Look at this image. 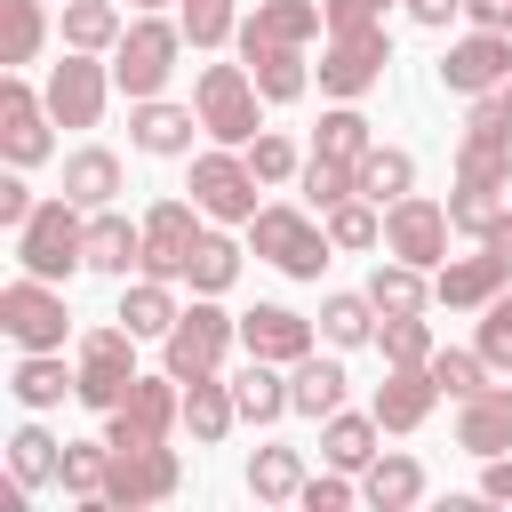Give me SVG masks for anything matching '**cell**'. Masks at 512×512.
Listing matches in <instances>:
<instances>
[{
	"mask_svg": "<svg viewBox=\"0 0 512 512\" xmlns=\"http://www.w3.org/2000/svg\"><path fill=\"white\" fill-rule=\"evenodd\" d=\"M16 264L40 272V280H64V272L88 264V224H80V200H72V192L40 200V208L16 224Z\"/></svg>",
	"mask_w": 512,
	"mask_h": 512,
	"instance_id": "obj_1",
	"label": "cell"
},
{
	"mask_svg": "<svg viewBox=\"0 0 512 512\" xmlns=\"http://www.w3.org/2000/svg\"><path fill=\"white\" fill-rule=\"evenodd\" d=\"M176 56H184V24H168V16H152V8H144V16L120 32V48H112V88H120L128 104H144V96H160V88H168Z\"/></svg>",
	"mask_w": 512,
	"mask_h": 512,
	"instance_id": "obj_2",
	"label": "cell"
},
{
	"mask_svg": "<svg viewBox=\"0 0 512 512\" xmlns=\"http://www.w3.org/2000/svg\"><path fill=\"white\" fill-rule=\"evenodd\" d=\"M256 104H264V88L248 80V64H200L192 112H200V128H208L216 144H256V136H264Z\"/></svg>",
	"mask_w": 512,
	"mask_h": 512,
	"instance_id": "obj_3",
	"label": "cell"
},
{
	"mask_svg": "<svg viewBox=\"0 0 512 512\" xmlns=\"http://www.w3.org/2000/svg\"><path fill=\"white\" fill-rule=\"evenodd\" d=\"M248 240H256V256L264 264H280L288 280H320L328 272V224H312L304 208H256L248 216Z\"/></svg>",
	"mask_w": 512,
	"mask_h": 512,
	"instance_id": "obj_4",
	"label": "cell"
},
{
	"mask_svg": "<svg viewBox=\"0 0 512 512\" xmlns=\"http://www.w3.org/2000/svg\"><path fill=\"white\" fill-rule=\"evenodd\" d=\"M136 392V328L128 320H112V328H88L80 336V408H96V416H112L120 400Z\"/></svg>",
	"mask_w": 512,
	"mask_h": 512,
	"instance_id": "obj_5",
	"label": "cell"
},
{
	"mask_svg": "<svg viewBox=\"0 0 512 512\" xmlns=\"http://www.w3.org/2000/svg\"><path fill=\"white\" fill-rule=\"evenodd\" d=\"M64 296H56V280H40V272H16L8 288H0V328L16 336V352H64Z\"/></svg>",
	"mask_w": 512,
	"mask_h": 512,
	"instance_id": "obj_6",
	"label": "cell"
},
{
	"mask_svg": "<svg viewBox=\"0 0 512 512\" xmlns=\"http://www.w3.org/2000/svg\"><path fill=\"white\" fill-rule=\"evenodd\" d=\"M232 336H240V320L232 312H216V296H200V304H184L176 312V328L160 336L168 344V376H216L224 368V352H232Z\"/></svg>",
	"mask_w": 512,
	"mask_h": 512,
	"instance_id": "obj_7",
	"label": "cell"
},
{
	"mask_svg": "<svg viewBox=\"0 0 512 512\" xmlns=\"http://www.w3.org/2000/svg\"><path fill=\"white\" fill-rule=\"evenodd\" d=\"M184 488V464L168 440H136V448H112V472H104V504L112 512H136V504H160Z\"/></svg>",
	"mask_w": 512,
	"mask_h": 512,
	"instance_id": "obj_8",
	"label": "cell"
},
{
	"mask_svg": "<svg viewBox=\"0 0 512 512\" xmlns=\"http://www.w3.org/2000/svg\"><path fill=\"white\" fill-rule=\"evenodd\" d=\"M456 184H488V192L512 184V112H504V96L472 104L464 144H456Z\"/></svg>",
	"mask_w": 512,
	"mask_h": 512,
	"instance_id": "obj_9",
	"label": "cell"
},
{
	"mask_svg": "<svg viewBox=\"0 0 512 512\" xmlns=\"http://www.w3.org/2000/svg\"><path fill=\"white\" fill-rule=\"evenodd\" d=\"M384 64H392V32H384V24H360V32H328V56H320V88H328L336 104H352V96H368V88L384 80Z\"/></svg>",
	"mask_w": 512,
	"mask_h": 512,
	"instance_id": "obj_10",
	"label": "cell"
},
{
	"mask_svg": "<svg viewBox=\"0 0 512 512\" xmlns=\"http://www.w3.org/2000/svg\"><path fill=\"white\" fill-rule=\"evenodd\" d=\"M448 208L440 200H424V192H408V200H392L384 208V256H400V264H424V272H440L448 264Z\"/></svg>",
	"mask_w": 512,
	"mask_h": 512,
	"instance_id": "obj_11",
	"label": "cell"
},
{
	"mask_svg": "<svg viewBox=\"0 0 512 512\" xmlns=\"http://www.w3.org/2000/svg\"><path fill=\"white\" fill-rule=\"evenodd\" d=\"M184 424V376H136V392L112 408L104 440L112 448H136V440H168Z\"/></svg>",
	"mask_w": 512,
	"mask_h": 512,
	"instance_id": "obj_12",
	"label": "cell"
},
{
	"mask_svg": "<svg viewBox=\"0 0 512 512\" xmlns=\"http://www.w3.org/2000/svg\"><path fill=\"white\" fill-rule=\"evenodd\" d=\"M192 200L216 224H248L256 216V168H248V152H200L192 160Z\"/></svg>",
	"mask_w": 512,
	"mask_h": 512,
	"instance_id": "obj_13",
	"label": "cell"
},
{
	"mask_svg": "<svg viewBox=\"0 0 512 512\" xmlns=\"http://www.w3.org/2000/svg\"><path fill=\"white\" fill-rule=\"evenodd\" d=\"M200 248V200H152L144 216V272L152 280H184Z\"/></svg>",
	"mask_w": 512,
	"mask_h": 512,
	"instance_id": "obj_14",
	"label": "cell"
},
{
	"mask_svg": "<svg viewBox=\"0 0 512 512\" xmlns=\"http://www.w3.org/2000/svg\"><path fill=\"white\" fill-rule=\"evenodd\" d=\"M440 80L456 88V96H496L504 80H512V32H464L448 56H440Z\"/></svg>",
	"mask_w": 512,
	"mask_h": 512,
	"instance_id": "obj_15",
	"label": "cell"
},
{
	"mask_svg": "<svg viewBox=\"0 0 512 512\" xmlns=\"http://www.w3.org/2000/svg\"><path fill=\"white\" fill-rule=\"evenodd\" d=\"M48 112H56V128H96L104 120V64L88 48H72L48 72Z\"/></svg>",
	"mask_w": 512,
	"mask_h": 512,
	"instance_id": "obj_16",
	"label": "cell"
},
{
	"mask_svg": "<svg viewBox=\"0 0 512 512\" xmlns=\"http://www.w3.org/2000/svg\"><path fill=\"white\" fill-rule=\"evenodd\" d=\"M48 96H32L24 80H0V152H8V168H32V160H48Z\"/></svg>",
	"mask_w": 512,
	"mask_h": 512,
	"instance_id": "obj_17",
	"label": "cell"
},
{
	"mask_svg": "<svg viewBox=\"0 0 512 512\" xmlns=\"http://www.w3.org/2000/svg\"><path fill=\"white\" fill-rule=\"evenodd\" d=\"M512 288V256H496V248H480V256H456V264H440L432 272V296L448 304V312H480L488 296H504Z\"/></svg>",
	"mask_w": 512,
	"mask_h": 512,
	"instance_id": "obj_18",
	"label": "cell"
},
{
	"mask_svg": "<svg viewBox=\"0 0 512 512\" xmlns=\"http://www.w3.org/2000/svg\"><path fill=\"white\" fill-rule=\"evenodd\" d=\"M192 128H200V112H192V104H168V96H144V104L128 112V144L152 152V160L192 152Z\"/></svg>",
	"mask_w": 512,
	"mask_h": 512,
	"instance_id": "obj_19",
	"label": "cell"
},
{
	"mask_svg": "<svg viewBox=\"0 0 512 512\" xmlns=\"http://www.w3.org/2000/svg\"><path fill=\"white\" fill-rule=\"evenodd\" d=\"M240 344L256 352V360H304L312 352V320L304 312H288V304H256V312H240Z\"/></svg>",
	"mask_w": 512,
	"mask_h": 512,
	"instance_id": "obj_20",
	"label": "cell"
},
{
	"mask_svg": "<svg viewBox=\"0 0 512 512\" xmlns=\"http://www.w3.org/2000/svg\"><path fill=\"white\" fill-rule=\"evenodd\" d=\"M456 448H472V456L512 448V384H488V392L456 400Z\"/></svg>",
	"mask_w": 512,
	"mask_h": 512,
	"instance_id": "obj_21",
	"label": "cell"
},
{
	"mask_svg": "<svg viewBox=\"0 0 512 512\" xmlns=\"http://www.w3.org/2000/svg\"><path fill=\"white\" fill-rule=\"evenodd\" d=\"M432 400H440L432 360H424V368H392V376L376 384V424H384V432H416V424L432 416Z\"/></svg>",
	"mask_w": 512,
	"mask_h": 512,
	"instance_id": "obj_22",
	"label": "cell"
},
{
	"mask_svg": "<svg viewBox=\"0 0 512 512\" xmlns=\"http://www.w3.org/2000/svg\"><path fill=\"white\" fill-rule=\"evenodd\" d=\"M320 24H328L320 0H256V16L240 24V48H256V40H272V48H304Z\"/></svg>",
	"mask_w": 512,
	"mask_h": 512,
	"instance_id": "obj_23",
	"label": "cell"
},
{
	"mask_svg": "<svg viewBox=\"0 0 512 512\" xmlns=\"http://www.w3.org/2000/svg\"><path fill=\"white\" fill-rule=\"evenodd\" d=\"M128 264H144V224H128L120 208H88V272L128 280Z\"/></svg>",
	"mask_w": 512,
	"mask_h": 512,
	"instance_id": "obj_24",
	"label": "cell"
},
{
	"mask_svg": "<svg viewBox=\"0 0 512 512\" xmlns=\"http://www.w3.org/2000/svg\"><path fill=\"white\" fill-rule=\"evenodd\" d=\"M232 424H240L232 376H224V384H216V376H192V384H184V432H192L200 448H216V440H224Z\"/></svg>",
	"mask_w": 512,
	"mask_h": 512,
	"instance_id": "obj_25",
	"label": "cell"
},
{
	"mask_svg": "<svg viewBox=\"0 0 512 512\" xmlns=\"http://www.w3.org/2000/svg\"><path fill=\"white\" fill-rule=\"evenodd\" d=\"M8 392L40 416V408H64V392H80V368H64L56 352H24L16 360V376H8Z\"/></svg>",
	"mask_w": 512,
	"mask_h": 512,
	"instance_id": "obj_26",
	"label": "cell"
},
{
	"mask_svg": "<svg viewBox=\"0 0 512 512\" xmlns=\"http://www.w3.org/2000/svg\"><path fill=\"white\" fill-rule=\"evenodd\" d=\"M344 384H352V376H344L336 360H320V352H304V360H296V376H288V408L320 424V416H336V408H344Z\"/></svg>",
	"mask_w": 512,
	"mask_h": 512,
	"instance_id": "obj_27",
	"label": "cell"
},
{
	"mask_svg": "<svg viewBox=\"0 0 512 512\" xmlns=\"http://www.w3.org/2000/svg\"><path fill=\"white\" fill-rule=\"evenodd\" d=\"M272 368H280V360H256V352L232 368V400H240V424H280V416H288V384H280Z\"/></svg>",
	"mask_w": 512,
	"mask_h": 512,
	"instance_id": "obj_28",
	"label": "cell"
},
{
	"mask_svg": "<svg viewBox=\"0 0 512 512\" xmlns=\"http://www.w3.org/2000/svg\"><path fill=\"white\" fill-rule=\"evenodd\" d=\"M376 440H384V424H376V408L368 416H320V456L328 464H344V472H368L376 464Z\"/></svg>",
	"mask_w": 512,
	"mask_h": 512,
	"instance_id": "obj_29",
	"label": "cell"
},
{
	"mask_svg": "<svg viewBox=\"0 0 512 512\" xmlns=\"http://www.w3.org/2000/svg\"><path fill=\"white\" fill-rule=\"evenodd\" d=\"M240 56H248V80L264 88V104H296V96H304V48L256 40V48H240Z\"/></svg>",
	"mask_w": 512,
	"mask_h": 512,
	"instance_id": "obj_30",
	"label": "cell"
},
{
	"mask_svg": "<svg viewBox=\"0 0 512 512\" xmlns=\"http://www.w3.org/2000/svg\"><path fill=\"white\" fill-rule=\"evenodd\" d=\"M104 472H112V440H64V496H80L88 512H112L104 504Z\"/></svg>",
	"mask_w": 512,
	"mask_h": 512,
	"instance_id": "obj_31",
	"label": "cell"
},
{
	"mask_svg": "<svg viewBox=\"0 0 512 512\" xmlns=\"http://www.w3.org/2000/svg\"><path fill=\"white\" fill-rule=\"evenodd\" d=\"M64 192H72L80 208H112V192H120V160H112L104 144H80V152L64 160Z\"/></svg>",
	"mask_w": 512,
	"mask_h": 512,
	"instance_id": "obj_32",
	"label": "cell"
},
{
	"mask_svg": "<svg viewBox=\"0 0 512 512\" xmlns=\"http://www.w3.org/2000/svg\"><path fill=\"white\" fill-rule=\"evenodd\" d=\"M248 496L256 504H296L304 496V456L296 448H256L248 456Z\"/></svg>",
	"mask_w": 512,
	"mask_h": 512,
	"instance_id": "obj_33",
	"label": "cell"
},
{
	"mask_svg": "<svg viewBox=\"0 0 512 512\" xmlns=\"http://www.w3.org/2000/svg\"><path fill=\"white\" fill-rule=\"evenodd\" d=\"M360 496H368L376 512H400V504L424 496V464H416V456H376V464L360 472Z\"/></svg>",
	"mask_w": 512,
	"mask_h": 512,
	"instance_id": "obj_34",
	"label": "cell"
},
{
	"mask_svg": "<svg viewBox=\"0 0 512 512\" xmlns=\"http://www.w3.org/2000/svg\"><path fill=\"white\" fill-rule=\"evenodd\" d=\"M360 192H368L376 208L408 200V192H416V160H408L400 144H368V160H360Z\"/></svg>",
	"mask_w": 512,
	"mask_h": 512,
	"instance_id": "obj_35",
	"label": "cell"
},
{
	"mask_svg": "<svg viewBox=\"0 0 512 512\" xmlns=\"http://www.w3.org/2000/svg\"><path fill=\"white\" fill-rule=\"evenodd\" d=\"M176 312H184V304L168 296V280H152V272H144V280L120 296V312H112V320H128L136 336H168V328H176Z\"/></svg>",
	"mask_w": 512,
	"mask_h": 512,
	"instance_id": "obj_36",
	"label": "cell"
},
{
	"mask_svg": "<svg viewBox=\"0 0 512 512\" xmlns=\"http://www.w3.org/2000/svg\"><path fill=\"white\" fill-rule=\"evenodd\" d=\"M120 32L128 24H120L112 0H64V48H88L96 56V48H120Z\"/></svg>",
	"mask_w": 512,
	"mask_h": 512,
	"instance_id": "obj_37",
	"label": "cell"
},
{
	"mask_svg": "<svg viewBox=\"0 0 512 512\" xmlns=\"http://www.w3.org/2000/svg\"><path fill=\"white\" fill-rule=\"evenodd\" d=\"M192 296H224L232 280H240V240H224V232H200V248H192Z\"/></svg>",
	"mask_w": 512,
	"mask_h": 512,
	"instance_id": "obj_38",
	"label": "cell"
},
{
	"mask_svg": "<svg viewBox=\"0 0 512 512\" xmlns=\"http://www.w3.org/2000/svg\"><path fill=\"white\" fill-rule=\"evenodd\" d=\"M376 344H384L392 368H424V360L440 352L432 328H424V312H384V320H376Z\"/></svg>",
	"mask_w": 512,
	"mask_h": 512,
	"instance_id": "obj_39",
	"label": "cell"
},
{
	"mask_svg": "<svg viewBox=\"0 0 512 512\" xmlns=\"http://www.w3.org/2000/svg\"><path fill=\"white\" fill-rule=\"evenodd\" d=\"M8 472H16V488H48V480L64 472V448H56L40 424H24V432L8 440Z\"/></svg>",
	"mask_w": 512,
	"mask_h": 512,
	"instance_id": "obj_40",
	"label": "cell"
},
{
	"mask_svg": "<svg viewBox=\"0 0 512 512\" xmlns=\"http://www.w3.org/2000/svg\"><path fill=\"white\" fill-rule=\"evenodd\" d=\"M48 40V16L40 0H0V64H32Z\"/></svg>",
	"mask_w": 512,
	"mask_h": 512,
	"instance_id": "obj_41",
	"label": "cell"
},
{
	"mask_svg": "<svg viewBox=\"0 0 512 512\" xmlns=\"http://www.w3.org/2000/svg\"><path fill=\"white\" fill-rule=\"evenodd\" d=\"M352 192H360V160H336V152H312V160H304V200H312L320 216H328L336 200H352Z\"/></svg>",
	"mask_w": 512,
	"mask_h": 512,
	"instance_id": "obj_42",
	"label": "cell"
},
{
	"mask_svg": "<svg viewBox=\"0 0 512 512\" xmlns=\"http://www.w3.org/2000/svg\"><path fill=\"white\" fill-rule=\"evenodd\" d=\"M368 296H376V312H424L432 288H424V264H400V256H392V264L368 272Z\"/></svg>",
	"mask_w": 512,
	"mask_h": 512,
	"instance_id": "obj_43",
	"label": "cell"
},
{
	"mask_svg": "<svg viewBox=\"0 0 512 512\" xmlns=\"http://www.w3.org/2000/svg\"><path fill=\"white\" fill-rule=\"evenodd\" d=\"M320 336H328L336 352L368 344V336H376V296H328V304H320Z\"/></svg>",
	"mask_w": 512,
	"mask_h": 512,
	"instance_id": "obj_44",
	"label": "cell"
},
{
	"mask_svg": "<svg viewBox=\"0 0 512 512\" xmlns=\"http://www.w3.org/2000/svg\"><path fill=\"white\" fill-rule=\"evenodd\" d=\"M328 240H336V248H376V240H384V216H376V200H368V192L336 200V208H328Z\"/></svg>",
	"mask_w": 512,
	"mask_h": 512,
	"instance_id": "obj_45",
	"label": "cell"
},
{
	"mask_svg": "<svg viewBox=\"0 0 512 512\" xmlns=\"http://www.w3.org/2000/svg\"><path fill=\"white\" fill-rule=\"evenodd\" d=\"M176 8H184L176 24H184L192 48H224V40L240 32V8H232V0H176Z\"/></svg>",
	"mask_w": 512,
	"mask_h": 512,
	"instance_id": "obj_46",
	"label": "cell"
},
{
	"mask_svg": "<svg viewBox=\"0 0 512 512\" xmlns=\"http://www.w3.org/2000/svg\"><path fill=\"white\" fill-rule=\"evenodd\" d=\"M368 144H376V136H368V120H360L352 104L320 112V144H312V152H336V160H368Z\"/></svg>",
	"mask_w": 512,
	"mask_h": 512,
	"instance_id": "obj_47",
	"label": "cell"
},
{
	"mask_svg": "<svg viewBox=\"0 0 512 512\" xmlns=\"http://www.w3.org/2000/svg\"><path fill=\"white\" fill-rule=\"evenodd\" d=\"M432 384H440L448 400L488 392V360H480V344H472V352H432Z\"/></svg>",
	"mask_w": 512,
	"mask_h": 512,
	"instance_id": "obj_48",
	"label": "cell"
},
{
	"mask_svg": "<svg viewBox=\"0 0 512 512\" xmlns=\"http://www.w3.org/2000/svg\"><path fill=\"white\" fill-rule=\"evenodd\" d=\"M248 152V168H256V184H288V176H304V160H296V144L280 136V128H264L256 144H240Z\"/></svg>",
	"mask_w": 512,
	"mask_h": 512,
	"instance_id": "obj_49",
	"label": "cell"
},
{
	"mask_svg": "<svg viewBox=\"0 0 512 512\" xmlns=\"http://www.w3.org/2000/svg\"><path fill=\"white\" fill-rule=\"evenodd\" d=\"M480 360L488 368H512V288L480 304Z\"/></svg>",
	"mask_w": 512,
	"mask_h": 512,
	"instance_id": "obj_50",
	"label": "cell"
},
{
	"mask_svg": "<svg viewBox=\"0 0 512 512\" xmlns=\"http://www.w3.org/2000/svg\"><path fill=\"white\" fill-rule=\"evenodd\" d=\"M488 216H496V192H488V184H456V192H448V224H456V232H472V240H480V232H488Z\"/></svg>",
	"mask_w": 512,
	"mask_h": 512,
	"instance_id": "obj_51",
	"label": "cell"
},
{
	"mask_svg": "<svg viewBox=\"0 0 512 512\" xmlns=\"http://www.w3.org/2000/svg\"><path fill=\"white\" fill-rule=\"evenodd\" d=\"M304 512H344L352 504V480H344V464L336 472H320V480H304V496H296Z\"/></svg>",
	"mask_w": 512,
	"mask_h": 512,
	"instance_id": "obj_52",
	"label": "cell"
},
{
	"mask_svg": "<svg viewBox=\"0 0 512 512\" xmlns=\"http://www.w3.org/2000/svg\"><path fill=\"white\" fill-rule=\"evenodd\" d=\"M328 8V32H360V24H384V0H320Z\"/></svg>",
	"mask_w": 512,
	"mask_h": 512,
	"instance_id": "obj_53",
	"label": "cell"
},
{
	"mask_svg": "<svg viewBox=\"0 0 512 512\" xmlns=\"http://www.w3.org/2000/svg\"><path fill=\"white\" fill-rule=\"evenodd\" d=\"M32 208H40V200H32V184H24V176H0V224L16 232V224H24Z\"/></svg>",
	"mask_w": 512,
	"mask_h": 512,
	"instance_id": "obj_54",
	"label": "cell"
},
{
	"mask_svg": "<svg viewBox=\"0 0 512 512\" xmlns=\"http://www.w3.org/2000/svg\"><path fill=\"white\" fill-rule=\"evenodd\" d=\"M480 496L512 504V456H488V472H480Z\"/></svg>",
	"mask_w": 512,
	"mask_h": 512,
	"instance_id": "obj_55",
	"label": "cell"
},
{
	"mask_svg": "<svg viewBox=\"0 0 512 512\" xmlns=\"http://www.w3.org/2000/svg\"><path fill=\"white\" fill-rule=\"evenodd\" d=\"M464 16H472L480 32H504V16H512V0H464Z\"/></svg>",
	"mask_w": 512,
	"mask_h": 512,
	"instance_id": "obj_56",
	"label": "cell"
},
{
	"mask_svg": "<svg viewBox=\"0 0 512 512\" xmlns=\"http://www.w3.org/2000/svg\"><path fill=\"white\" fill-rule=\"evenodd\" d=\"M408 16H416V24H432V32H440V24H448V16H464V0H408Z\"/></svg>",
	"mask_w": 512,
	"mask_h": 512,
	"instance_id": "obj_57",
	"label": "cell"
},
{
	"mask_svg": "<svg viewBox=\"0 0 512 512\" xmlns=\"http://www.w3.org/2000/svg\"><path fill=\"white\" fill-rule=\"evenodd\" d=\"M480 248H496V256H512V208H496V216H488V232H480Z\"/></svg>",
	"mask_w": 512,
	"mask_h": 512,
	"instance_id": "obj_58",
	"label": "cell"
},
{
	"mask_svg": "<svg viewBox=\"0 0 512 512\" xmlns=\"http://www.w3.org/2000/svg\"><path fill=\"white\" fill-rule=\"evenodd\" d=\"M496 96H504V112H512V80H504V88H496Z\"/></svg>",
	"mask_w": 512,
	"mask_h": 512,
	"instance_id": "obj_59",
	"label": "cell"
},
{
	"mask_svg": "<svg viewBox=\"0 0 512 512\" xmlns=\"http://www.w3.org/2000/svg\"><path fill=\"white\" fill-rule=\"evenodd\" d=\"M136 8H168V0H136Z\"/></svg>",
	"mask_w": 512,
	"mask_h": 512,
	"instance_id": "obj_60",
	"label": "cell"
},
{
	"mask_svg": "<svg viewBox=\"0 0 512 512\" xmlns=\"http://www.w3.org/2000/svg\"><path fill=\"white\" fill-rule=\"evenodd\" d=\"M504 32H512V16H504Z\"/></svg>",
	"mask_w": 512,
	"mask_h": 512,
	"instance_id": "obj_61",
	"label": "cell"
}]
</instances>
